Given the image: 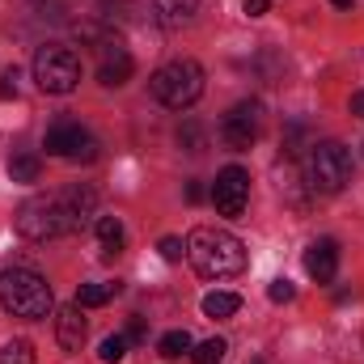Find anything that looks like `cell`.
Here are the masks:
<instances>
[{"mask_svg": "<svg viewBox=\"0 0 364 364\" xmlns=\"http://www.w3.org/2000/svg\"><path fill=\"white\" fill-rule=\"evenodd\" d=\"M110 296H119V284H81L77 305H81V309H97V305H106Z\"/></svg>", "mask_w": 364, "mask_h": 364, "instance_id": "17", "label": "cell"}, {"mask_svg": "<svg viewBox=\"0 0 364 364\" xmlns=\"http://www.w3.org/2000/svg\"><path fill=\"white\" fill-rule=\"evenodd\" d=\"M229 356V343L225 339H203L199 348H191V360L195 364H220Z\"/></svg>", "mask_w": 364, "mask_h": 364, "instance_id": "20", "label": "cell"}, {"mask_svg": "<svg viewBox=\"0 0 364 364\" xmlns=\"http://www.w3.org/2000/svg\"><path fill=\"white\" fill-rule=\"evenodd\" d=\"M305 182L318 195H339L352 182V153L339 140L309 144V153H305Z\"/></svg>", "mask_w": 364, "mask_h": 364, "instance_id": "4", "label": "cell"}, {"mask_svg": "<svg viewBox=\"0 0 364 364\" xmlns=\"http://www.w3.org/2000/svg\"><path fill=\"white\" fill-rule=\"evenodd\" d=\"M186 199L199 203V199H203V182H186Z\"/></svg>", "mask_w": 364, "mask_h": 364, "instance_id": "30", "label": "cell"}, {"mask_svg": "<svg viewBox=\"0 0 364 364\" xmlns=\"http://www.w3.org/2000/svg\"><path fill=\"white\" fill-rule=\"evenodd\" d=\"M73 34H77L81 43H90V47H102V43H106V38H102V26H97V21H77V26H73Z\"/></svg>", "mask_w": 364, "mask_h": 364, "instance_id": "24", "label": "cell"}, {"mask_svg": "<svg viewBox=\"0 0 364 364\" xmlns=\"http://www.w3.org/2000/svg\"><path fill=\"white\" fill-rule=\"evenodd\" d=\"M93 229H97V242H102V259H114L123 250V220L119 216H97Z\"/></svg>", "mask_w": 364, "mask_h": 364, "instance_id": "15", "label": "cell"}, {"mask_svg": "<svg viewBox=\"0 0 364 364\" xmlns=\"http://www.w3.org/2000/svg\"><path fill=\"white\" fill-rule=\"evenodd\" d=\"M13 225H17V233L26 242H55L64 233H77V220H73L64 195H34V199H26L17 208Z\"/></svg>", "mask_w": 364, "mask_h": 364, "instance_id": "3", "label": "cell"}, {"mask_svg": "<svg viewBox=\"0 0 364 364\" xmlns=\"http://www.w3.org/2000/svg\"><path fill=\"white\" fill-rule=\"evenodd\" d=\"M157 250H161V259H166V263H178L182 255H186V246H182L178 237H161V242H157Z\"/></svg>", "mask_w": 364, "mask_h": 364, "instance_id": "25", "label": "cell"}, {"mask_svg": "<svg viewBox=\"0 0 364 364\" xmlns=\"http://www.w3.org/2000/svg\"><path fill=\"white\" fill-rule=\"evenodd\" d=\"M43 149L51 157H64V161H93L97 157V136H93L90 127H81L77 119H60V123L47 127Z\"/></svg>", "mask_w": 364, "mask_h": 364, "instance_id": "7", "label": "cell"}, {"mask_svg": "<svg viewBox=\"0 0 364 364\" xmlns=\"http://www.w3.org/2000/svg\"><path fill=\"white\" fill-rule=\"evenodd\" d=\"M267 9H272V0H246V13H250V17H263Z\"/></svg>", "mask_w": 364, "mask_h": 364, "instance_id": "28", "label": "cell"}, {"mask_svg": "<svg viewBox=\"0 0 364 364\" xmlns=\"http://www.w3.org/2000/svg\"><path fill=\"white\" fill-rule=\"evenodd\" d=\"M305 272L314 275L318 284H331L339 272V242L335 237H318L309 250H305Z\"/></svg>", "mask_w": 364, "mask_h": 364, "instance_id": "11", "label": "cell"}, {"mask_svg": "<svg viewBox=\"0 0 364 364\" xmlns=\"http://www.w3.org/2000/svg\"><path fill=\"white\" fill-rule=\"evenodd\" d=\"M0 305L13 318H26V322H38L47 314H55L51 284L30 267H4L0 272Z\"/></svg>", "mask_w": 364, "mask_h": 364, "instance_id": "2", "label": "cell"}, {"mask_svg": "<svg viewBox=\"0 0 364 364\" xmlns=\"http://www.w3.org/2000/svg\"><path fill=\"white\" fill-rule=\"evenodd\" d=\"M34 81H38L43 93H73L81 85V60H77L68 47L47 43V47H38V55H34Z\"/></svg>", "mask_w": 364, "mask_h": 364, "instance_id": "6", "label": "cell"}, {"mask_svg": "<svg viewBox=\"0 0 364 364\" xmlns=\"http://www.w3.org/2000/svg\"><path fill=\"white\" fill-rule=\"evenodd\" d=\"M55 339H60L64 352H81V343H85V314H81L77 301L55 309Z\"/></svg>", "mask_w": 364, "mask_h": 364, "instance_id": "12", "label": "cell"}, {"mask_svg": "<svg viewBox=\"0 0 364 364\" xmlns=\"http://www.w3.org/2000/svg\"><path fill=\"white\" fill-rule=\"evenodd\" d=\"M212 203L220 216H242L250 203V174L242 166H225L216 174V186H212Z\"/></svg>", "mask_w": 364, "mask_h": 364, "instance_id": "9", "label": "cell"}, {"mask_svg": "<svg viewBox=\"0 0 364 364\" xmlns=\"http://www.w3.org/2000/svg\"><path fill=\"white\" fill-rule=\"evenodd\" d=\"M331 4H335V9H352L356 0H331Z\"/></svg>", "mask_w": 364, "mask_h": 364, "instance_id": "31", "label": "cell"}, {"mask_svg": "<svg viewBox=\"0 0 364 364\" xmlns=\"http://www.w3.org/2000/svg\"><path fill=\"white\" fill-rule=\"evenodd\" d=\"M153 9H157V17H161V26H191L195 21V13H199V0H153Z\"/></svg>", "mask_w": 364, "mask_h": 364, "instance_id": "14", "label": "cell"}, {"mask_svg": "<svg viewBox=\"0 0 364 364\" xmlns=\"http://www.w3.org/2000/svg\"><path fill=\"white\" fill-rule=\"evenodd\" d=\"M127 348H132V343H127V335H106V339H102V348H97V356H102L106 364H119L123 356H127Z\"/></svg>", "mask_w": 364, "mask_h": 364, "instance_id": "22", "label": "cell"}, {"mask_svg": "<svg viewBox=\"0 0 364 364\" xmlns=\"http://www.w3.org/2000/svg\"><path fill=\"white\" fill-rule=\"evenodd\" d=\"M348 106H352V114H356V119H364V90L352 93V102H348Z\"/></svg>", "mask_w": 364, "mask_h": 364, "instance_id": "29", "label": "cell"}, {"mask_svg": "<svg viewBox=\"0 0 364 364\" xmlns=\"http://www.w3.org/2000/svg\"><path fill=\"white\" fill-rule=\"evenodd\" d=\"M60 195H64V203H68V212H73L77 229H85V225H90V216H97V195H93L90 186H68V191H60Z\"/></svg>", "mask_w": 364, "mask_h": 364, "instance_id": "13", "label": "cell"}, {"mask_svg": "<svg viewBox=\"0 0 364 364\" xmlns=\"http://www.w3.org/2000/svg\"><path fill=\"white\" fill-rule=\"evenodd\" d=\"M34 343L30 339H9L4 348H0V364H34Z\"/></svg>", "mask_w": 364, "mask_h": 364, "instance_id": "19", "label": "cell"}, {"mask_svg": "<svg viewBox=\"0 0 364 364\" xmlns=\"http://www.w3.org/2000/svg\"><path fill=\"white\" fill-rule=\"evenodd\" d=\"M132 73H136L132 51H127L123 43H110V38H106V43L97 47V81H102L106 90H114V85H127Z\"/></svg>", "mask_w": 364, "mask_h": 364, "instance_id": "10", "label": "cell"}, {"mask_svg": "<svg viewBox=\"0 0 364 364\" xmlns=\"http://www.w3.org/2000/svg\"><path fill=\"white\" fill-rule=\"evenodd\" d=\"M149 339V326H144V318H132V326H127V343H144Z\"/></svg>", "mask_w": 364, "mask_h": 364, "instance_id": "27", "label": "cell"}, {"mask_svg": "<svg viewBox=\"0 0 364 364\" xmlns=\"http://www.w3.org/2000/svg\"><path fill=\"white\" fill-rule=\"evenodd\" d=\"M149 90H153V97H157L161 106L186 110V106H195V102L203 97V68H199L195 60H170V64H161V68L153 73Z\"/></svg>", "mask_w": 364, "mask_h": 364, "instance_id": "5", "label": "cell"}, {"mask_svg": "<svg viewBox=\"0 0 364 364\" xmlns=\"http://www.w3.org/2000/svg\"><path fill=\"white\" fill-rule=\"evenodd\" d=\"M182 352H191V335H186V331H170V335H161V356L178 360Z\"/></svg>", "mask_w": 364, "mask_h": 364, "instance_id": "23", "label": "cell"}, {"mask_svg": "<svg viewBox=\"0 0 364 364\" xmlns=\"http://www.w3.org/2000/svg\"><path fill=\"white\" fill-rule=\"evenodd\" d=\"M9 174H13V182H38V174H43V161H38L34 153H17V157L9 161Z\"/></svg>", "mask_w": 364, "mask_h": 364, "instance_id": "18", "label": "cell"}, {"mask_svg": "<svg viewBox=\"0 0 364 364\" xmlns=\"http://www.w3.org/2000/svg\"><path fill=\"white\" fill-rule=\"evenodd\" d=\"M267 296H272L275 305H284V301H292V296H296V288H292L288 279H272V288H267Z\"/></svg>", "mask_w": 364, "mask_h": 364, "instance_id": "26", "label": "cell"}, {"mask_svg": "<svg viewBox=\"0 0 364 364\" xmlns=\"http://www.w3.org/2000/svg\"><path fill=\"white\" fill-rule=\"evenodd\" d=\"M242 309V296H233V292H208L203 296V314L208 318H233Z\"/></svg>", "mask_w": 364, "mask_h": 364, "instance_id": "16", "label": "cell"}, {"mask_svg": "<svg viewBox=\"0 0 364 364\" xmlns=\"http://www.w3.org/2000/svg\"><path fill=\"white\" fill-rule=\"evenodd\" d=\"M259 132H263V106H259V102H237V106L220 119V140H225L233 153L250 149V144L259 140Z\"/></svg>", "mask_w": 364, "mask_h": 364, "instance_id": "8", "label": "cell"}, {"mask_svg": "<svg viewBox=\"0 0 364 364\" xmlns=\"http://www.w3.org/2000/svg\"><path fill=\"white\" fill-rule=\"evenodd\" d=\"M178 144L186 149V153H203V149H208V140H203V127H199L195 119H186V123L178 127Z\"/></svg>", "mask_w": 364, "mask_h": 364, "instance_id": "21", "label": "cell"}, {"mask_svg": "<svg viewBox=\"0 0 364 364\" xmlns=\"http://www.w3.org/2000/svg\"><path fill=\"white\" fill-rule=\"evenodd\" d=\"M186 259L203 279H229V275L246 272V246L229 233V229H212L199 225L186 237Z\"/></svg>", "mask_w": 364, "mask_h": 364, "instance_id": "1", "label": "cell"}]
</instances>
